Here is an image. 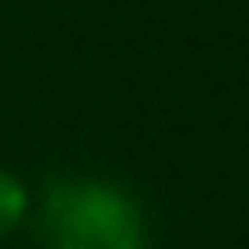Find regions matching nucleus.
Here are the masks:
<instances>
[{"mask_svg":"<svg viewBox=\"0 0 249 249\" xmlns=\"http://www.w3.org/2000/svg\"><path fill=\"white\" fill-rule=\"evenodd\" d=\"M42 245L55 249H148L139 198L102 176H55L33 203Z\"/></svg>","mask_w":249,"mask_h":249,"instance_id":"nucleus-1","label":"nucleus"},{"mask_svg":"<svg viewBox=\"0 0 249 249\" xmlns=\"http://www.w3.org/2000/svg\"><path fill=\"white\" fill-rule=\"evenodd\" d=\"M46 249H55V245H46Z\"/></svg>","mask_w":249,"mask_h":249,"instance_id":"nucleus-3","label":"nucleus"},{"mask_svg":"<svg viewBox=\"0 0 249 249\" xmlns=\"http://www.w3.org/2000/svg\"><path fill=\"white\" fill-rule=\"evenodd\" d=\"M33 217V189L23 185V176H14L9 166H0V240H9L14 231H23Z\"/></svg>","mask_w":249,"mask_h":249,"instance_id":"nucleus-2","label":"nucleus"}]
</instances>
